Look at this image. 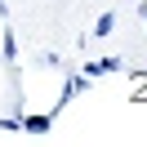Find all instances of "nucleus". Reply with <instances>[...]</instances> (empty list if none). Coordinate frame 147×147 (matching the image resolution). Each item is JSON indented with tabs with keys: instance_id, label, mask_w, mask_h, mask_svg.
Returning a JSON list of instances; mask_svg holds the SVG:
<instances>
[{
	"instance_id": "f257e3e1",
	"label": "nucleus",
	"mask_w": 147,
	"mask_h": 147,
	"mask_svg": "<svg viewBox=\"0 0 147 147\" xmlns=\"http://www.w3.org/2000/svg\"><path fill=\"white\" fill-rule=\"evenodd\" d=\"M0 63H5V67L18 63V40H13V27H5V36H0Z\"/></svg>"
},
{
	"instance_id": "f03ea898",
	"label": "nucleus",
	"mask_w": 147,
	"mask_h": 147,
	"mask_svg": "<svg viewBox=\"0 0 147 147\" xmlns=\"http://www.w3.org/2000/svg\"><path fill=\"white\" fill-rule=\"evenodd\" d=\"M22 129L36 134V138H45L49 129H54V116H22Z\"/></svg>"
},
{
	"instance_id": "7ed1b4c3",
	"label": "nucleus",
	"mask_w": 147,
	"mask_h": 147,
	"mask_svg": "<svg viewBox=\"0 0 147 147\" xmlns=\"http://www.w3.org/2000/svg\"><path fill=\"white\" fill-rule=\"evenodd\" d=\"M85 85H89V80H85V76H71V80L63 85V98H58V107H63V102H71L76 94H85ZM58 107H54V111H58Z\"/></svg>"
},
{
	"instance_id": "20e7f679",
	"label": "nucleus",
	"mask_w": 147,
	"mask_h": 147,
	"mask_svg": "<svg viewBox=\"0 0 147 147\" xmlns=\"http://www.w3.org/2000/svg\"><path fill=\"white\" fill-rule=\"evenodd\" d=\"M116 31V13H102L98 22H94V36H111Z\"/></svg>"
},
{
	"instance_id": "39448f33",
	"label": "nucleus",
	"mask_w": 147,
	"mask_h": 147,
	"mask_svg": "<svg viewBox=\"0 0 147 147\" xmlns=\"http://www.w3.org/2000/svg\"><path fill=\"white\" fill-rule=\"evenodd\" d=\"M80 76H85V80H98V76H107V71H102V63H85Z\"/></svg>"
},
{
	"instance_id": "423d86ee",
	"label": "nucleus",
	"mask_w": 147,
	"mask_h": 147,
	"mask_svg": "<svg viewBox=\"0 0 147 147\" xmlns=\"http://www.w3.org/2000/svg\"><path fill=\"white\" fill-rule=\"evenodd\" d=\"M0 129H9V134L22 129V111H18V116H0Z\"/></svg>"
},
{
	"instance_id": "0eeeda50",
	"label": "nucleus",
	"mask_w": 147,
	"mask_h": 147,
	"mask_svg": "<svg viewBox=\"0 0 147 147\" xmlns=\"http://www.w3.org/2000/svg\"><path fill=\"white\" fill-rule=\"evenodd\" d=\"M0 13H5V0H0Z\"/></svg>"
},
{
	"instance_id": "6e6552de",
	"label": "nucleus",
	"mask_w": 147,
	"mask_h": 147,
	"mask_svg": "<svg viewBox=\"0 0 147 147\" xmlns=\"http://www.w3.org/2000/svg\"><path fill=\"white\" fill-rule=\"evenodd\" d=\"M143 18H147V9H143Z\"/></svg>"
}]
</instances>
